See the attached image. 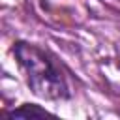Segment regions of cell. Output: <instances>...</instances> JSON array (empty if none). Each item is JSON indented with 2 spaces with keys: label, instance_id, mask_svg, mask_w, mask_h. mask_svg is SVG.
<instances>
[{
  "label": "cell",
  "instance_id": "7a4b0ae2",
  "mask_svg": "<svg viewBox=\"0 0 120 120\" xmlns=\"http://www.w3.org/2000/svg\"><path fill=\"white\" fill-rule=\"evenodd\" d=\"M8 116H9V118H30V120H32V118H45V116H52V114L47 112L45 109L38 107V105L26 103V105H22V107L8 112Z\"/></svg>",
  "mask_w": 120,
  "mask_h": 120
},
{
  "label": "cell",
  "instance_id": "6da1fadb",
  "mask_svg": "<svg viewBox=\"0 0 120 120\" xmlns=\"http://www.w3.org/2000/svg\"><path fill=\"white\" fill-rule=\"evenodd\" d=\"M13 56L24 71L26 84L38 98L56 101L68 99L71 96L66 77L45 51L32 43L17 41L13 45Z\"/></svg>",
  "mask_w": 120,
  "mask_h": 120
}]
</instances>
